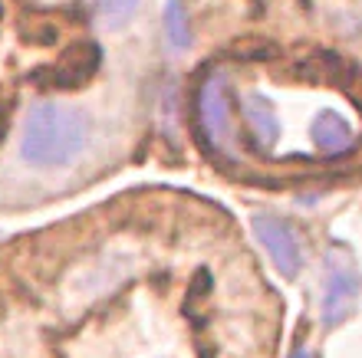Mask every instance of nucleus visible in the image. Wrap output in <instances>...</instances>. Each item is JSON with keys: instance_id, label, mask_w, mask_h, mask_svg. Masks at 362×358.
Returning a JSON list of instances; mask_svg holds the SVG:
<instances>
[{"instance_id": "obj_5", "label": "nucleus", "mask_w": 362, "mask_h": 358, "mask_svg": "<svg viewBox=\"0 0 362 358\" xmlns=\"http://www.w3.org/2000/svg\"><path fill=\"white\" fill-rule=\"evenodd\" d=\"M95 59H99V53L93 47H76L59 59V66L40 69L37 83H43V89H73V85H79L83 79L93 76Z\"/></svg>"}, {"instance_id": "obj_4", "label": "nucleus", "mask_w": 362, "mask_h": 358, "mask_svg": "<svg viewBox=\"0 0 362 358\" xmlns=\"http://www.w3.org/2000/svg\"><path fill=\"white\" fill-rule=\"evenodd\" d=\"M254 234L284 276H296L303 270V240L286 220L276 214H254Z\"/></svg>"}, {"instance_id": "obj_3", "label": "nucleus", "mask_w": 362, "mask_h": 358, "mask_svg": "<svg viewBox=\"0 0 362 358\" xmlns=\"http://www.w3.org/2000/svg\"><path fill=\"white\" fill-rule=\"evenodd\" d=\"M194 119H198V132L204 145L214 155H224L230 135H234V125H230V89L221 73L201 79L198 95H194Z\"/></svg>"}, {"instance_id": "obj_2", "label": "nucleus", "mask_w": 362, "mask_h": 358, "mask_svg": "<svg viewBox=\"0 0 362 358\" xmlns=\"http://www.w3.org/2000/svg\"><path fill=\"white\" fill-rule=\"evenodd\" d=\"M362 296V273L356 266V256L346 244L336 240L326 253V290H323V322L326 329L343 326L356 312Z\"/></svg>"}, {"instance_id": "obj_6", "label": "nucleus", "mask_w": 362, "mask_h": 358, "mask_svg": "<svg viewBox=\"0 0 362 358\" xmlns=\"http://www.w3.org/2000/svg\"><path fill=\"white\" fill-rule=\"evenodd\" d=\"M240 112H244V125H247V135L254 138V145L274 148L276 138H280V119H276L267 95L247 93L240 99Z\"/></svg>"}, {"instance_id": "obj_8", "label": "nucleus", "mask_w": 362, "mask_h": 358, "mask_svg": "<svg viewBox=\"0 0 362 358\" xmlns=\"http://www.w3.org/2000/svg\"><path fill=\"white\" fill-rule=\"evenodd\" d=\"M93 4L105 27H125L132 20V13L139 10V0H93Z\"/></svg>"}, {"instance_id": "obj_7", "label": "nucleus", "mask_w": 362, "mask_h": 358, "mask_svg": "<svg viewBox=\"0 0 362 358\" xmlns=\"http://www.w3.org/2000/svg\"><path fill=\"white\" fill-rule=\"evenodd\" d=\"M310 135H313V145L323 155H339V151H346L353 145V129L333 109H323V112L316 115L313 125H310Z\"/></svg>"}, {"instance_id": "obj_10", "label": "nucleus", "mask_w": 362, "mask_h": 358, "mask_svg": "<svg viewBox=\"0 0 362 358\" xmlns=\"http://www.w3.org/2000/svg\"><path fill=\"white\" fill-rule=\"evenodd\" d=\"M290 358H310V355H306L303 339H296V342H293V352H290Z\"/></svg>"}, {"instance_id": "obj_1", "label": "nucleus", "mask_w": 362, "mask_h": 358, "mask_svg": "<svg viewBox=\"0 0 362 358\" xmlns=\"http://www.w3.org/2000/svg\"><path fill=\"white\" fill-rule=\"evenodd\" d=\"M89 138V119L73 105H37L23 122V158L37 168H59L83 151Z\"/></svg>"}, {"instance_id": "obj_9", "label": "nucleus", "mask_w": 362, "mask_h": 358, "mask_svg": "<svg viewBox=\"0 0 362 358\" xmlns=\"http://www.w3.org/2000/svg\"><path fill=\"white\" fill-rule=\"evenodd\" d=\"M165 23H168V37H172L175 47H185L188 43V20H185V10H181L178 0H168Z\"/></svg>"}]
</instances>
